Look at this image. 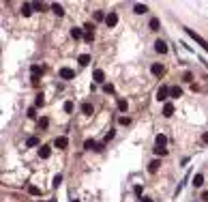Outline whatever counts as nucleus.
I'll return each instance as SVG.
<instances>
[{
	"mask_svg": "<svg viewBox=\"0 0 208 202\" xmlns=\"http://www.w3.org/2000/svg\"><path fill=\"white\" fill-rule=\"evenodd\" d=\"M185 30H187V35H189L191 39H195V41H198V43H200V45H202V48L208 52V41H206V39H202V37H200L195 30H191V28H185Z\"/></svg>",
	"mask_w": 208,
	"mask_h": 202,
	"instance_id": "f257e3e1",
	"label": "nucleus"
},
{
	"mask_svg": "<svg viewBox=\"0 0 208 202\" xmlns=\"http://www.w3.org/2000/svg\"><path fill=\"white\" fill-rule=\"evenodd\" d=\"M103 146H105V144H97V142H94V140H86V142H84V149H86V151H103Z\"/></svg>",
	"mask_w": 208,
	"mask_h": 202,
	"instance_id": "f03ea898",
	"label": "nucleus"
},
{
	"mask_svg": "<svg viewBox=\"0 0 208 202\" xmlns=\"http://www.w3.org/2000/svg\"><path fill=\"white\" fill-rule=\"evenodd\" d=\"M58 75H60L62 80H73V78H75V71L69 69V67H62V69L58 71Z\"/></svg>",
	"mask_w": 208,
	"mask_h": 202,
	"instance_id": "7ed1b4c3",
	"label": "nucleus"
},
{
	"mask_svg": "<svg viewBox=\"0 0 208 202\" xmlns=\"http://www.w3.org/2000/svg\"><path fill=\"white\" fill-rule=\"evenodd\" d=\"M105 24H107L110 28H114V26L118 24V13H114V11H110V13H107V17H105Z\"/></svg>",
	"mask_w": 208,
	"mask_h": 202,
	"instance_id": "20e7f679",
	"label": "nucleus"
},
{
	"mask_svg": "<svg viewBox=\"0 0 208 202\" xmlns=\"http://www.w3.org/2000/svg\"><path fill=\"white\" fill-rule=\"evenodd\" d=\"M54 146L62 151V149H67V146H69V140H67L64 136H60V138H56V140H54Z\"/></svg>",
	"mask_w": 208,
	"mask_h": 202,
	"instance_id": "39448f33",
	"label": "nucleus"
},
{
	"mask_svg": "<svg viewBox=\"0 0 208 202\" xmlns=\"http://www.w3.org/2000/svg\"><path fill=\"white\" fill-rule=\"evenodd\" d=\"M169 97V88L167 86H161L159 90H157V101H165Z\"/></svg>",
	"mask_w": 208,
	"mask_h": 202,
	"instance_id": "423d86ee",
	"label": "nucleus"
},
{
	"mask_svg": "<svg viewBox=\"0 0 208 202\" xmlns=\"http://www.w3.org/2000/svg\"><path fill=\"white\" fill-rule=\"evenodd\" d=\"M150 71H152V75H157V78H159V75H163V73H165V67H163V65H159V62H155V65L150 67Z\"/></svg>",
	"mask_w": 208,
	"mask_h": 202,
	"instance_id": "0eeeda50",
	"label": "nucleus"
},
{
	"mask_svg": "<svg viewBox=\"0 0 208 202\" xmlns=\"http://www.w3.org/2000/svg\"><path fill=\"white\" fill-rule=\"evenodd\" d=\"M92 80H94L97 84H105V73H103L101 69H97V71L92 73Z\"/></svg>",
	"mask_w": 208,
	"mask_h": 202,
	"instance_id": "6e6552de",
	"label": "nucleus"
},
{
	"mask_svg": "<svg viewBox=\"0 0 208 202\" xmlns=\"http://www.w3.org/2000/svg\"><path fill=\"white\" fill-rule=\"evenodd\" d=\"M155 50L159 52V54H165V52H167V43H165V41H161V39H159V41L155 43Z\"/></svg>",
	"mask_w": 208,
	"mask_h": 202,
	"instance_id": "1a4fd4ad",
	"label": "nucleus"
},
{
	"mask_svg": "<svg viewBox=\"0 0 208 202\" xmlns=\"http://www.w3.org/2000/svg\"><path fill=\"white\" fill-rule=\"evenodd\" d=\"M159 166H161V161H159V159L150 161V163H148V172H150V174H155V172L159 170Z\"/></svg>",
	"mask_w": 208,
	"mask_h": 202,
	"instance_id": "9d476101",
	"label": "nucleus"
},
{
	"mask_svg": "<svg viewBox=\"0 0 208 202\" xmlns=\"http://www.w3.org/2000/svg\"><path fill=\"white\" fill-rule=\"evenodd\" d=\"M155 142H157V146H161V149H165V144H167V138L163 136V133H159L157 138H155Z\"/></svg>",
	"mask_w": 208,
	"mask_h": 202,
	"instance_id": "9b49d317",
	"label": "nucleus"
},
{
	"mask_svg": "<svg viewBox=\"0 0 208 202\" xmlns=\"http://www.w3.org/2000/svg\"><path fill=\"white\" fill-rule=\"evenodd\" d=\"M82 114H86V116H90V114H92V103L84 101V103H82Z\"/></svg>",
	"mask_w": 208,
	"mask_h": 202,
	"instance_id": "f8f14e48",
	"label": "nucleus"
},
{
	"mask_svg": "<svg viewBox=\"0 0 208 202\" xmlns=\"http://www.w3.org/2000/svg\"><path fill=\"white\" fill-rule=\"evenodd\" d=\"M30 13H32V4H28V2H24V4H22V15H24V17H28Z\"/></svg>",
	"mask_w": 208,
	"mask_h": 202,
	"instance_id": "ddd939ff",
	"label": "nucleus"
},
{
	"mask_svg": "<svg viewBox=\"0 0 208 202\" xmlns=\"http://www.w3.org/2000/svg\"><path fill=\"white\" fill-rule=\"evenodd\" d=\"M52 11H54L58 17H62V15H64V9H62V4H58V2H56V4H52Z\"/></svg>",
	"mask_w": 208,
	"mask_h": 202,
	"instance_id": "4468645a",
	"label": "nucleus"
},
{
	"mask_svg": "<svg viewBox=\"0 0 208 202\" xmlns=\"http://www.w3.org/2000/svg\"><path fill=\"white\" fill-rule=\"evenodd\" d=\"M204 185V174H195L193 176V187H202Z\"/></svg>",
	"mask_w": 208,
	"mask_h": 202,
	"instance_id": "2eb2a0df",
	"label": "nucleus"
},
{
	"mask_svg": "<svg viewBox=\"0 0 208 202\" xmlns=\"http://www.w3.org/2000/svg\"><path fill=\"white\" fill-rule=\"evenodd\" d=\"M172 114H174V105H172V103H165V105H163V116L169 118Z\"/></svg>",
	"mask_w": 208,
	"mask_h": 202,
	"instance_id": "dca6fc26",
	"label": "nucleus"
},
{
	"mask_svg": "<svg viewBox=\"0 0 208 202\" xmlns=\"http://www.w3.org/2000/svg\"><path fill=\"white\" fill-rule=\"evenodd\" d=\"M49 155H52V151H49V146H41V149H39V157H41V159H47Z\"/></svg>",
	"mask_w": 208,
	"mask_h": 202,
	"instance_id": "f3484780",
	"label": "nucleus"
},
{
	"mask_svg": "<svg viewBox=\"0 0 208 202\" xmlns=\"http://www.w3.org/2000/svg\"><path fill=\"white\" fill-rule=\"evenodd\" d=\"M133 11H135L137 15H142V13H146V11H148V6H146V4H135V6H133Z\"/></svg>",
	"mask_w": 208,
	"mask_h": 202,
	"instance_id": "a211bd4d",
	"label": "nucleus"
},
{
	"mask_svg": "<svg viewBox=\"0 0 208 202\" xmlns=\"http://www.w3.org/2000/svg\"><path fill=\"white\" fill-rule=\"evenodd\" d=\"M71 37H73V39H82L84 37L82 28H71Z\"/></svg>",
	"mask_w": 208,
	"mask_h": 202,
	"instance_id": "6ab92c4d",
	"label": "nucleus"
},
{
	"mask_svg": "<svg viewBox=\"0 0 208 202\" xmlns=\"http://www.w3.org/2000/svg\"><path fill=\"white\" fill-rule=\"evenodd\" d=\"M37 144H39V138H37V136H30V138L26 140V146H37Z\"/></svg>",
	"mask_w": 208,
	"mask_h": 202,
	"instance_id": "aec40b11",
	"label": "nucleus"
},
{
	"mask_svg": "<svg viewBox=\"0 0 208 202\" xmlns=\"http://www.w3.org/2000/svg\"><path fill=\"white\" fill-rule=\"evenodd\" d=\"M182 95V90L178 88V86H174V88H169V97H180Z\"/></svg>",
	"mask_w": 208,
	"mask_h": 202,
	"instance_id": "412c9836",
	"label": "nucleus"
},
{
	"mask_svg": "<svg viewBox=\"0 0 208 202\" xmlns=\"http://www.w3.org/2000/svg\"><path fill=\"white\" fill-rule=\"evenodd\" d=\"M28 191H30V196H41V189H39L37 185H30V187H28Z\"/></svg>",
	"mask_w": 208,
	"mask_h": 202,
	"instance_id": "4be33fe9",
	"label": "nucleus"
},
{
	"mask_svg": "<svg viewBox=\"0 0 208 202\" xmlns=\"http://www.w3.org/2000/svg\"><path fill=\"white\" fill-rule=\"evenodd\" d=\"M77 60H80V65H84V67H86V65L90 62V56H88V54H82V56H80Z\"/></svg>",
	"mask_w": 208,
	"mask_h": 202,
	"instance_id": "5701e85b",
	"label": "nucleus"
},
{
	"mask_svg": "<svg viewBox=\"0 0 208 202\" xmlns=\"http://www.w3.org/2000/svg\"><path fill=\"white\" fill-rule=\"evenodd\" d=\"M148 26H150V30H159V19H157V17H152Z\"/></svg>",
	"mask_w": 208,
	"mask_h": 202,
	"instance_id": "b1692460",
	"label": "nucleus"
},
{
	"mask_svg": "<svg viewBox=\"0 0 208 202\" xmlns=\"http://www.w3.org/2000/svg\"><path fill=\"white\" fill-rule=\"evenodd\" d=\"M60 183H62V176H60V174H56V176H54V181H52V187H60Z\"/></svg>",
	"mask_w": 208,
	"mask_h": 202,
	"instance_id": "393cba45",
	"label": "nucleus"
},
{
	"mask_svg": "<svg viewBox=\"0 0 208 202\" xmlns=\"http://www.w3.org/2000/svg\"><path fill=\"white\" fill-rule=\"evenodd\" d=\"M127 107H129V103H127L125 99H118V110H120V112H127Z\"/></svg>",
	"mask_w": 208,
	"mask_h": 202,
	"instance_id": "a878e982",
	"label": "nucleus"
},
{
	"mask_svg": "<svg viewBox=\"0 0 208 202\" xmlns=\"http://www.w3.org/2000/svg\"><path fill=\"white\" fill-rule=\"evenodd\" d=\"M105 17H107V15H105L103 11H94V19H97V22H101V19H105Z\"/></svg>",
	"mask_w": 208,
	"mask_h": 202,
	"instance_id": "bb28decb",
	"label": "nucleus"
},
{
	"mask_svg": "<svg viewBox=\"0 0 208 202\" xmlns=\"http://www.w3.org/2000/svg\"><path fill=\"white\" fill-rule=\"evenodd\" d=\"M43 103H45V99H43V95H37V99H35V107H41Z\"/></svg>",
	"mask_w": 208,
	"mask_h": 202,
	"instance_id": "cd10ccee",
	"label": "nucleus"
},
{
	"mask_svg": "<svg viewBox=\"0 0 208 202\" xmlns=\"http://www.w3.org/2000/svg\"><path fill=\"white\" fill-rule=\"evenodd\" d=\"M64 112H73V101H64Z\"/></svg>",
	"mask_w": 208,
	"mask_h": 202,
	"instance_id": "c85d7f7f",
	"label": "nucleus"
},
{
	"mask_svg": "<svg viewBox=\"0 0 208 202\" xmlns=\"http://www.w3.org/2000/svg\"><path fill=\"white\" fill-rule=\"evenodd\" d=\"M28 118H37V110L35 107H28V114H26Z\"/></svg>",
	"mask_w": 208,
	"mask_h": 202,
	"instance_id": "c756f323",
	"label": "nucleus"
},
{
	"mask_svg": "<svg viewBox=\"0 0 208 202\" xmlns=\"http://www.w3.org/2000/svg\"><path fill=\"white\" fill-rule=\"evenodd\" d=\"M118 123H120V125H129V123H131V118H129V116H120V118H118Z\"/></svg>",
	"mask_w": 208,
	"mask_h": 202,
	"instance_id": "7c9ffc66",
	"label": "nucleus"
},
{
	"mask_svg": "<svg viewBox=\"0 0 208 202\" xmlns=\"http://www.w3.org/2000/svg\"><path fill=\"white\" fill-rule=\"evenodd\" d=\"M47 125H49V120H47V118H41V120H39V127H41V129H45Z\"/></svg>",
	"mask_w": 208,
	"mask_h": 202,
	"instance_id": "2f4dec72",
	"label": "nucleus"
},
{
	"mask_svg": "<svg viewBox=\"0 0 208 202\" xmlns=\"http://www.w3.org/2000/svg\"><path fill=\"white\" fill-rule=\"evenodd\" d=\"M103 90H105V93H114V86H112V84H103Z\"/></svg>",
	"mask_w": 208,
	"mask_h": 202,
	"instance_id": "473e14b6",
	"label": "nucleus"
},
{
	"mask_svg": "<svg viewBox=\"0 0 208 202\" xmlns=\"http://www.w3.org/2000/svg\"><path fill=\"white\" fill-rule=\"evenodd\" d=\"M155 153H157V155H167V151L161 149V146H155Z\"/></svg>",
	"mask_w": 208,
	"mask_h": 202,
	"instance_id": "72a5a7b5",
	"label": "nucleus"
},
{
	"mask_svg": "<svg viewBox=\"0 0 208 202\" xmlns=\"http://www.w3.org/2000/svg\"><path fill=\"white\" fill-rule=\"evenodd\" d=\"M92 37H94V35H92V32H86V35H84V39H86V41H88V43H90V41H92Z\"/></svg>",
	"mask_w": 208,
	"mask_h": 202,
	"instance_id": "f704fd0d",
	"label": "nucleus"
},
{
	"mask_svg": "<svg viewBox=\"0 0 208 202\" xmlns=\"http://www.w3.org/2000/svg\"><path fill=\"white\" fill-rule=\"evenodd\" d=\"M32 9H37V11H43V4H41V2H35V4H32Z\"/></svg>",
	"mask_w": 208,
	"mask_h": 202,
	"instance_id": "c9c22d12",
	"label": "nucleus"
},
{
	"mask_svg": "<svg viewBox=\"0 0 208 202\" xmlns=\"http://www.w3.org/2000/svg\"><path fill=\"white\" fill-rule=\"evenodd\" d=\"M202 142H204V144H208V131H204V133H202Z\"/></svg>",
	"mask_w": 208,
	"mask_h": 202,
	"instance_id": "e433bc0d",
	"label": "nucleus"
},
{
	"mask_svg": "<svg viewBox=\"0 0 208 202\" xmlns=\"http://www.w3.org/2000/svg\"><path fill=\"white\" fill-rule=\"evenodd\" d=\"M202 200L208 202V191H202Z\"/></svg>",
	"mask_w": 208,
	"mask_h": 202,
	"instance_id": "4c0bfd02",
	"label": "nucleus"
},
{
	"mask_svg": "<svg viewBox=\"0 0 208 202\" xmlns=\"http://www.w3.org/2000/svg\"><path fill=\"white\" fill-rule=\"evenodd\" d=\"M139 202H152V200H150V198H142Z\"/></svg>",
	"mask_w": 208,
	"mask_h": 202,
	"instance_id": "58836bf2",
	"label": "nucleus"
},
{
	"mask_svg": "<svg viewBox=\"0 0 208 202\" xmlns=\"http://www.w3.org/2000/svg\"><path fill=\"white\" fill-rule=\"evenodd\" d=\"M73 202H77V200H73Z\"/></svg>",
	"mask_w": 208,
	"mask_h": 202,
	"instance_id": "ea45409f",
	"label": "nucleus"
}]
</instances>
